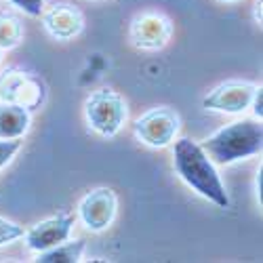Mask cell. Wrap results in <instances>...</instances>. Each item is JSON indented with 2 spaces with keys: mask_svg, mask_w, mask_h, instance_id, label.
I'll return each instance as SVG.
<instances>
[{
  "mask_svg": "<svg viewBox=\"0 0 263 263\" xmlns=\"http://www.w3.org/2000/svg\"><path fill=\"white\" fill-rule=\"evenodd\" d=\"M173 160L175 171L194 192H198L202 198L211 200L219 209L230 206V196L215 168V162L204 154V149L198 143H194L187 137L177 139L173 147Z\"/></svg>",
  "mask_w": 263,
  "mask_h": 263,
  "instance_id": "cell-1",
  "label": "cell"
},
{
  "mask_svg": "<svg viewBox=\"0 0 263 263\" xmlns=\"http://www.w3.org/2000/svg\"><path fill=\"white\" fill-rule=\"evenodd\" d=\"M263 128L257 118H242L206 137L200 147L215 164H232L261 152Z\"/></svg>",
  "mask_w": 263,
  "mask_h": 263,
  "instance_id": "cell-2",
  "label": "cell"
},
{
  "mask_svg": "<svg viewBox=\"0 0 263 263\" xmlns=\"http://www.w3.org/2000/svg\"><path fill=\"white\" fill-rule=\"evenodd\" d=\"M84 114L86 122L95 133L103 137H114L126 120V103L116 91L99 89L86 99Z\"/></svg>",
  "mask_w": 263,
  "mask_h": 263,
  "instance_id": "cell-3",
  "label": "cell"
},
{
  "mask_svg": "<svg viewBox=\"0 0 263 263\" xmlns=\"http://www.w3.org/2000/svg\"><path fill=\"white\" fill-rule=\"evenodd\" d=\"M0 101L17 103L26 109H36L45 101V89L32 74L19 68H9L0 74Z\"/></svg>",
  "mask_w": 263,
  "mask_h": 263,
  "instance_id": "cell-4",
  "label": "cell"
},
{
  "mask_svg": "<svg viewBox=\"0 0 263 263\" xmlns=\"http://www.w3.org/2000/svg\"><path fill=\"white\" fill-rule=\"evenodd\" d=\"M133 130L139 141L152 147L168 145L179 130V116L168 107H156L143 114L135 124Z\"/></svg>",
  "mask_w": 263,
  "mask_h": 263,
  "instance_id": "cell-5",
  "label": "cell"
},
{
  "mask_svg": "<svg viewBox=\"0 0 263 263\" xmlns=\"http://www.w3.org/2000/svg\"><path fill=\"white\" fill-rule=\"evenodd\" d=\"M173 34L171 19L160 11H143L130 21V40L145 51L162 49Z\"/></svg>",
  "mask_w": 263,
  "mask_h": 263,
  "instance_id": "cell-6",
  "label": "cell"
},
{
  "mask_svg": "<svg viewBox=\"0 0 263 263\" xmlns=\"http://www.w3.org/2000/svg\"><path fill=\"white\" fill-rule=\"evenodd\" d=\"M116 194L107 187L93 190L84 196L78 204V217L84 223V228H89L91 232H103L112 226L116 217Z\"/></svg>",
  "mask_w": 263,
  "mask_h": 263,
  "instance_id": "cell-7",
  "label": "cell"
},
{
  "mask_svg": "<svg viewBox=\"0 0 263 263\" xmlns=\"http://www.w3.org/2000/svg\"><path fill=\"white\" fill-rule=\"evenodd\" d=\"M257 91V84L242 82V80H230L219 84L213 89L204 99V109H215V112H226V114H242L245 109L251 107L253 95Z\"/></svg>",
  "mask_w": 263,
  "mask_h": 263,
  "instance_id": "cell-8",
  "label": "cell"
},
{
  "mask_svg": "<svg viewBox=\"0 0 263 263\" xmlns=\"http://www.w3.org/2000/svg\"><path fill=\"white\" fill-rule=\"evenodd\" d=\"M74 226V215L59 213L55 217H49L45 221L36 223L30 232H26V245L30 251H47L55 245H61L70 238Z\"/></svg>",
  "mask_w": 263,
  "mask_h": 263,
  "instance_id": "cell-9",
  "label": "cell"
},
{
  "mask_svg": "<svg viewBox=\"0 0 263 263\" xmlns=\"http://www.w3.org/2000/svg\"><path fill=\"white\" fill-rule=\"evenodd\" d=\"M45 30L57 40H70L82 32L84 19L82 13L72 5H55L47 13H42Z\"/></svg>",
  "mask_w": 263,
  "mask_h": 263,
  "instance_id": "cell-10",
  "label": "cell"
},
{
  "mask_svg": "<svg viewBox=\"0 0 263 263\" xmlns=\"http://www.w3.org/2000/svg\"><path fill=\"white\" fill-rule=\"evenodd\" d=\"M30 128V109L0 101V139H21Z\"/></svg>",
  "mask_w": 263,
  "mask_h": 263,
  "instance_id": "cell-11",
  "label": "cell"
},
{
  "mask_svg": "<svg viewBox=\"0 0 263 263\" xmlns=\"http://www.w3.org/2000/svg\"><path fill=\"white\" fill-rule=\"evenodd\" d=\"M84 240H76V242H61V245H55L47 251H40L36 261L38 263H76L80 261L82 257V251H84Z\"/></svg>",
  "mask_w": 263,
  "mask_h": 263,
  "instance_id": "cell-12",
  "label": "cell"
},
{
  "mask_svg": "<svg viewBox=\"0 0 263 263\" xmlns=\"http://www.w3.org/2000/svg\"><path fill=\"white\" fill-rule=\"evenodd\" d=\"M24 36V26L17 17L0 15V49H13Z\"/></svg>",
  "mask_w": 263,
  "mask_h": 263,
  "instance_id": "cell-13",
  "label": "cell"
},
{
  "mask_svg": "<svg viewBox=\"0 0 263 263\" xmlns=\"http://www.w3.org/2000/svg\"><path fill=\"white\" fill-rule=\"evenodd\" d=\"M21 236H24V228L15 221H9V219L0 217V247L15 242V240Z\"/></svg>",
  "mask_w": 263,
  "mask_h": 263,
  "instance_id": "cell-14",
  "label": "cell"
},
{
  "mask_svg": "<svg viewBox=\"0 0 263 263\" xmlns=\"http://www.w3.org/2000/svg\"><path fill=\"white\" fill-rule=\"evenodd\" d=\"M21 147V139H0V168L7 166Z\"/></svg>",
  "mask_w": 263,
  "mask_h": 263,
  "instance_id": "cell-15",
  "label": "cell"
},
{
  "mask_svg": "<svg viewBox=\"0 0 263 263\" xmlns=\"http://www.w3.org/2000/svg\"><path fill=\"white\" fill-rule=\"evenodd\" d=\"M9 3L30 17H40L45 13V0H9Z\"/></svg>",
  "mask_w": 263,
  "mask_h": 263,
  "instance_id": "cell-16",
  "label": "cell"
},
{
  "mask_svg": "<svg viewBox=\"0 0 263 263\" xmlns=\"http://www.w3.org/2000/svg\"><path fill=\"white\" fill-rule=\"evenodd\" d=\"M251 105H253V112H255V118H259L261 120V116H263V89L261 86H257V91H255V95H253V101H251Z\"/></svg>",
  "mask_w": 263,
  "mask_h": 263,
  "instance_id": "cell-17",
  "label": "cell"
},
{
  "mask_svg": "<svg viewBox=\"0 0 263 263\" xmlns=\"http://www.w3.org/2000/svg\"><path fill=\"white\" fill-rule=\"evenodd\" d=\"M257 196H259V202H261V168L257 173Z\"/></svg>",
  "mask_w": 263,
  "mask_h": 263,
  "instance_id": "cell-18",
  "label": "cell"
},
{
  "mask_svg": "<svg viewBox=\"0 0 263 263\" xmlns=\"http://www.w3.org/2000/svg\"><path fill=\"white\" fill-rule=\"evenodd\" d=\"M223 3H236V0H223Z\"/></svg>",
  "mask_w": 263,
  "mask_h": 263,
  "instance_id": "cell-19",
  "label": "cell"
},
{
  "mask_svg": "<svg viewBox=\"0 0 263 263\" xmlns=\"http://www.w3.org/2000/svg\"><path fill=\"white\" fill-rule=\"evenodd\" d=\"M0 59H3V49H0Z\"/></svg>",
  "mask_w": 263,
  "mask_h": 263,
  "instance_id": "cell-20",
  "label": "cell"
}]
</instances>
